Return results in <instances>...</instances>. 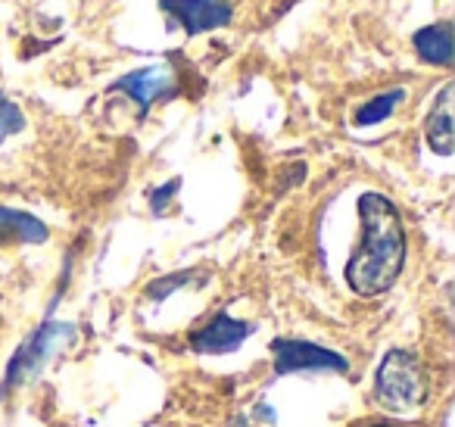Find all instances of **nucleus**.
<instances>
[{
  "instance_id": "obj_7",
  "label": "nucleus",
  "mask_w": 455,
  "mask_h": 427,
  "mask_svg": "<svg viewBox=\"0 0 455 427\" xmlns=\"http://www.w3.org/2000/svg\"><path fill=\"white\" fill-rule=\"evenodd\" d=\"M169 85H172L169 72H165L163 66H150V69H138V72H132V76L119 78V82L113 85V91H125L132 101H138L140 109H147L156 97H163L165 91H169Z\"/></svg>"
},
{
  "instance_id": "obj_9",
  "label": "nucleus",
  "mask_w": 455,
  "mask_h": 427,
  "mask_svg": "<svg viewBox=\"0 0 455 427\" xmlns=\"http://www.w3.org/2000/svg\"><path fill=\"white\" fill-rule=\"evenodd\" d=\"M60 334H69V327L66 325H47V327H41L38 334L32 337V343L26 346V350L16 356V362L10 365V381H20V377H32L35 371H38V365L47 359V352L53 350V343L60 340Z\"/></svg>"
},
{
  "instance_id": "obj_11",
  "label": "nucleus",
  "mask_w": 455,
  "mask_h": 427,
  "mask_svg": "<svg viewBox=\"0 0 455 427\" xmlns=\"http://www.w3.org/2000/svg\"><path fill=\"white\" fill-rule=\"evenodd\" d=\"M403 101H405V91L403 88L384 91V94L374 97V101H368L365 107L355 113V125H378V122H384L387 116H390Z\"/></svg>"
},
{
  "instance_id": "obj_1",
  "label": "nucleus",
  "mask_w": 455,
  "mask_h": 427,
  "mask_svg": "<svg viewBox=\"0 0 455 427\" xmlns=\"http://www.w3.org/2000/svg\"><path fill=\"white\" fill-rule=\"evenodd\" d=\"M362 240L347 265V284L359 296H380L396 284L405 265V228L384 194H362Z\"/></svg>"
},
{
  "instance_id": "obj_2",
  "label": "nucleus",
  "mask_w": 455,
  "mask_h": 427,
  "mask_svg": "<svg viewBox=\"0 0 455 427\" xmlns=\"http://www.w3.org/2000/svg\"><path fill=\"white\" fill-rule=\"evenodd\" d=\"M374 396L387 412H418L427 399V371L421 359L405 350L387 352L374 377Z\"/></svg>"
},
{
  "instance_id": "obj_3",
  "label": "nucleus",
  "mask_w": 455,
  "mask_h": 427,
  "mask_svg": "<svg viewBox=\"0 0 455 427\" xmlns=\"http://www.w3.org/2000/svg\"><path fill=\"white\" fill-rule=\"evenodd\" d=\"M275 371L287 375V371H347L349 362L337 356L334 350H324L315 343H303V340H275Z\"/></svg>"
},
{
  "instance_id": "obj_12",
  "label": "nucleus",
  "mask_w": 455,
  "mask_h": 427,
  "mask_svg": "<svg viewBox=\"0 0 455 427\" xmlns=\"http://www.w3.org/2000/svg\"><path fill=\"white\" fill-rule=\"evenodd\" d=\"M22 128H26V116H22V109L16 107L7 94H0V141L13 138V134H20Z\"/></svg>"
},
{
  "instance_id": "obj_13",
  "label": "nucleus",
  "mask_w": 455,
  "mask_h": 427,
  "mask_svg": "<svg viewBox=\"0 0 455 427\" xmlns=\"http://www.w3.org/2000/svg\"><path fill=\"white\" fill-rule=\"evenodd\" d=\"M365 427H390V424H365Z\"/></svg>"
},
{
  "instance_id": "obj_5",
  "label": "nucleus",
  "mask_w": 455,
  "mask_h": 427,
  "mask_svg": "<svg viewBox=\"0 0 455 427\" xmlns=\"http://www.w3.org/2000/svg\"><path fill=\"white\" fill-rule=\"evenodd\" d=\"M247 337H250L247 321H237L221 312L190 334V346H194V352H200V356H225V352H235Z\"/></svg>"
},
{
  "instance_id": "obj_4",
  "label": "nucleus",
  "mask_w": 455,
  "mask_h": 427,
  "mask_svg": "<svg viewBox=\"0 0 455 427\" xmlns=\"http://www.w3.org/2000/svg\"><path fill=\"white\" fill-rule=\"evenodd\" d=\"M163 10L175 16L188 35L212 32V28L228 26L235 16L228 0H163Z\"/></svg>"
},
{
  "instance_id": "obj_8",
  "label": "nucleus",
  "mask_w": 455,
  "mask_h": 427,
  "mask_svg": "<svg viewBox=\"0 0 455 427\" xmlns=\"http://www.w3.org/2000/svg\"><path fill=\"white\" fill-rule=\"evenodd\" d=\"M47 225L35 219L32 213H20V209L0 206V246L13 244H44Z\"/></svg>"
},
{
  "instance_id": "obj_6",
  "label": "nucleus",
  "mask_w": 455,
  "mask_h": 427,
  "mask_svg": "<svg viewBox=\"0 0 455 427\" xmlns=\"http://www.w3.org/2000/svg\"><path fill=\"white\" fill-rule=\"evenodd\" d=\"M452 91L455 85H443L440 97L434 101L427 113V122H424V138H427V147L440 157H452L455 147V132H452Z\"/></svg>"
},
{
  "instance_id": "obj_10",
  "label": "nucleus",
  "mask_w": 455,
  "mask_h": 427,
  "mask_svg": "<svg viewBox=\"0 0 455 427\" xmlns=\"http://www.w3.org/2000/svg\"><path fill=\"white\" fill-rule=\"evenodd\" d=\"M415 51L424 63H436V66H452V26L440 22V26L421 28L415 35Z\"/></svg>"
}]
</instances>
